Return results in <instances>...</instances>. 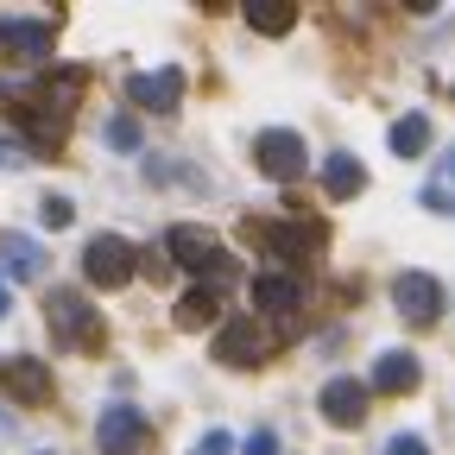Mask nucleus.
<instances>
[{
    "label": "nucleus",
    "mask_w": 455,
    "mask_h": 455,
    "mask_svg": "<svg viewBox=\"0 0 455 455\" xmlns=\"http://www.w3.org/2000/svg\"><path fill=\"white\" fill-rule=\"evenodd\" d=\"M133 272H140V253H133V241H121V235H95V241L83 247V278L101 284V291L133 284Z\"/></svg>",
    "instance_id": "f257e3e1"
},
{
    "label": "nucleus",
    "mask_w": 455,
    "mask_h": 455,
    "mask_svg": "<svg viewBox=\"0 0 455 455\" xmlns=\"http://www.w3.org/2000/svg\"><path fill=\"white\" fill-rule=\"evenodd\" d=\"M164 259L171 266H190V272H228V247L209 235V228H196V221H178L164 235Z\"/></svg>",
    "instance_id": "f03ea898"
},
{
    "label": "nucleus",
    "mask_w": 455,
    "mask_h": 455,
    "mask_svg": "<svg viewBox=\"0 0 455 455\" xmlns=\"http://www.w3.org/2000/svg\"><path fill=\"white\" fill-rule=\"evenodd\" d=\"M253 158H259V171H266V178L291 184V178H304V158H310V146H304V133H291V127H272V133H259V140H253Z\"/></svg>",
    "instance_id": "7ed1b4c3"
},
{
    "label": "nucleus",
    "mask_w": 455,
    "mask_h": 455,
    "mask_svg": "<svg viewBox=\"0 0 455 455\" xmlns=\"http://www.w3.org/2000/svg\"><path fill=\"white\" fill-rule=\"evenodd\" d=\"M392 304H398V316H411L418 329H430L443 316V284L430 272H398L392 278Z\"/></svg>",
    "instance_id": "20e7f679"
},
{
    "label": "nucleus",
    "mask_w": 455,
    "mask_h": 455,
    "mask_svg": "<svg viewBox=\"0 0 455 455\" xmlns=\"http://www.w3.org/2000/svg\"><path fill=\"white\" fill-rule=\"evenodd\" d=\"M215 361L221 367H259L266 361V329L253 316H228L221 335H215Z\"/></svg>",
    "instance_id": "39448f33"
},
{
    "label": "nucleus",
    "mask_w": 455,
    "mask_h": 455,
    "mask_svg": "<svg viewBox=\"0 0 455 455\" xmlns=\"http://www.w3.org/2000/svg\"><path fill=\"white\" fill-rule=\"evenodd\" d=\"M316 411H323L335 430H355V424L367 418V379H348V373H335V379L323 386V398H316Z\"/></svg>",
    "instance_id": "423d86ee"
},
{
    "label": "nucleus",
    "mask_w": 455,
    "mask_h": 455,
    "mask_svg": "<svg viewBox=\"0 0 455 455\" xmlns=\"http://www.w3.org/2000/svg\"><path fill=\"white\" fill-rule=\"evenodd\" d=\"M0 392H13L20 405H44L51 398V367L32 361V355H7L0 361Z\"/></svg>",
    "instance_id": "0eeeda50"
},
{
    "label": "nucleus",
    "mask_w": 455,
    "mask_h": 455,
    "mask_svg": "<svg viewBox=\"0 0 455 455\" xmlns=\"http://www.w3.org/2000/svg\"><path fill=\"white\" fill-rule=\"evenodd\" d=\"M127 95H133L146 114H171V108L184 101V70H171V64H164V70H140V76L127 83Z\"/></svg>",
    "instance_id": "6e6552de"
},
{
    "label": "nucleus",
    "mask_w": 455,
    "mask_h": 455,
    "mask_svg": "<svg viewBox=\"0 0 455 455\" xmlns=\"http://www.w3.org/2000/svg\"><path fill=\"white\" fill-rule=\"evenodd\" d=\"M44 310H51V329L64 335V341H95V335H101L95 310H89L76 291H51V298H44Z\"/></svg>",
    "instance_id": "1a4fd4ad"
},
{
    "label": "nucleus",
    "mask_w": 455,
    "mask_h": 455,
    "mask_svg": "<svg viewBox=\"0 0 455 455\" xmlns=\"http://www.w3.org/2000/svg\"><path fill=\"white\" fill-rule=\"evenodd\" d=\"M0 51L20 64H44L51 57V26L44 20H0Z\"/></svg>",
    "instance_id": "9d476101"
},
{
    "label": "nucleus",
    "mask_w": 455,
    "mask_h": 455,
    "mask_svg": "<svg viewBox=\"0 0 455 455\" xmlns=\"http://www.w3.org/2000/svg\"><path fill=\"white\" fill-rule=\"evenodd\" d=\"M418 379H424V367H418V355H411V348H386V355L373 361L367 392H418Z\"/></svg>",
    "instance_id": "9b49d317"
},
{
    "label": "nucleus",
    "mask_w": 455,
    "mask_h": 455,
    "mask_svg": "<svg viewBox=\"0 0 455 455\" xmlns=\"http://www.w3.org/2000/svg\"><path fill=\"white\" fill-rule=\"evenodd\" d=\"M140 436H146V418H140L133 405H108V411H101V424H95V443H101L108 455H127Z\"/></svg>",
    "instance_id": "f8f14e48"
},
{
    "label": "nucleus",
    "mask_w": 455,
    "mask_h": 455,
    "mask_svg": "<svg viewBox=\"0 0 455 455\" xmlns=\"http://www.w3.org/2000/svg\"><path fill=\"white\" fill-rule=\"evenodd\" d=\"M253 235H259V241H266L272 253H284V259H304V253H310V247L323 241V235H316V228H304V221H272V228L259 221V228H253Z\"/></svg>",
    "instance_id": "ddd939ff"
},
{
    "label": "nucleus",
    "mask_w": 455,
    "mask_h": 455,
    "mask_svg": "<svg viewBox=\"0 0 455 455\" xmlns=\"http://www.w3.org/2000/svg\"><path fill=\"white\" fill-rule=\"evenodd\" d=\"M253 304H259L266 316H291V310L304 304V291H298V278H278V272H259V278H253Z\"/></svg>",
    "instance_id": "4468645a"
},
{
    "label": "nucleus",
    "mask_w": 455,
    "mask_h": 455,
    "mask_svg": "<svg viewBox=\"0 0 455 455\" xmlns=\"http://www.w3.org/2000/svg\"><path fill=\"white\" fill-rule=\"evenodd\" d=\"M0 272L7 278H38L44 272V247L26 235H0Z\"/></svg>",
    "instance_id": "2eb2a0df"
},
{
    "label": "nucleus",
    "mask_w": 455,
    "mask_h": 455,
    "mask_svg": "<svg viewBox=\"0 0 455 455\" xmlns=\"http://www.w3.org/2000/svg\"><path fill=\"white\" fill-rule=\"evenodd\" d=\"M323 190H329V196H361V190H367V171H361V158H348V152H329V158H323Z\"/></svg>",
    "instance_id": "dca6fc26"
},
{
    "label": "nucleus",
    "mask_w": 455,
    "mask_h": 455,
    "mask_svg": "<svg viewBox=\"0 0 455 455\" xmlns=\"http://www.w3.org/2000/svg\"><path fill=\"white\" fill-rule=\"evenodd\" d=\"M215 310H221V291L215 284H196V291L178 298V329H203V323H215Z\"/></svg>",
    "instance_id": "f3484780"
},
{
    "label": "nucleus",
    "mask_w": 455,
    "mask_h": 455,
    "mask_svg": "<svg viewBox=\"0 0 455 455\" xmlns=\"http://www.w3.org/2000/svg\"><path fill=\"white\" fill-rule=\"evenodd\" d=\"M247 26L266 32V38H284V32L298 26V7H284V0H253V7H247Z\"/></svg>",
    "instance_id": "a211bd4d"
},
{
    "label": "nucleus",
    "mask_w": 455,
    "mask_h": 455,
    "mask_svg": "<svg viewBox=\"0 0 455 455\" xmlns=\"http://www.w3.org/2000/svg\"><path fill=\"white\" fill-rule=\"evenodd\" d=\"M430 146V121H424V114H405V121H392V152L398 158H418Z\"/></svg>",
    "instance_id": "6ab92c4d"
},
{
    "label": "nucleus",
    "mask_w": 455,
    "mask_h": 455,
    "mask_svg": "<svg viewBox=\"0 0 455 455\" xmlns=\"http://www.w3.org/2000/svg\"><path fill=\"white\" fill-rule=\"evenodd\" d=\"M108 146L114 152H133L140 146V121H133V114H114V121H108Z\"/></svg>",
    "instance_id": "aec40b11"
},
{
    "label": "nucleus",
    "mask_w": 455,
    "mask_h": 455,
    "mask_svg": "<svg viewBox=\"0 0 455 455\" xmlns=\"http://www.w3.org/2000/svg\"><path fill=\"white\" fill-rule=\"evenodd\" d=\"M38 221H44V228H70V221H76V203H70V196H44V203H38Z\"/></svg>",
    "instance_id": "412c9836"
},
{
    "label": "nucleus",
    "mask_w": 455,
    "mask_h": 455,
    "mask_svg": "<svg viewBox=\"0 0 455 455\" xmlns=\"http://www.w3.org/2000/svg\"><path fill=\"white\" fill-rule=\"evenodd\" d=\"M228 449H235V436H228V430H209V436L196 443V455H228Z\"/></svg>",
    "instance_id": "4be33fe9"
},
{
    "label": "nucleus",
    "mask_w": 455,
    "mask_h": 455,
    "mask_svg": "<svg viewBox=\"0 0 455 455\" xmlns=\"http://www.w3.org/2000/svg\"><path fill=\"white\" fill-rule=\"evenodd\" d=\"M386 455H430V449H424V436H392Z\"/></svg>",
    "instance_id": "5701e85b"
},
{
    "label": "nucleus",
    "mask_w": 455,
    "mask_h": 455,
    "mask_svg": "<svg viewBox=\"0 0 455 455\" xmlns=\"http://www.w3.org/2000/svg\"><path fill=\"white\" fill-rule=\"evenodd\" d=\"M0 164L20 171V164H26V146H20V140H0Z\"/></svg>",
    "instance_id": "b1692460"
},
{
    "label": "nucleus",
    "mask_w": 455,
    "mask_h": 455,
    "mask_svg": "<svg viewBox=\"0 0 455 455\" xmlns=\"http://www.w3.org/2000/svg\"><path fill=\"white\" fill-rule=\"evenodd\" d=\"M272 449H278L272 430H253V436H247V455H272Z\"/></svg>",
    "instance_id": "393cba45"
},
{
    "label": "nucleus",
    "mask_w": 455,
    "mask_h": 455,
    "mask_svg": "<svg viewBox=\"0 0 455 455\" xmlns=\"http://www.w3.org/2000/svg\"><path fill=\"white\" fill-rule=\"evenodd\" d=\"M0 316H7V278H0Z\"/></svg>",
    "instance_id": "a878e982"
}]
</instances>
